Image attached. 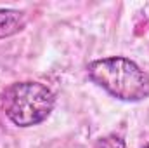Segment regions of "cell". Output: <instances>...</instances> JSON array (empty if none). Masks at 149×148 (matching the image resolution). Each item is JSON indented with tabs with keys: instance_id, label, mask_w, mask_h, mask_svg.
I'll list each match as a JSON object with an SVG mask.
<instances>
[{
	"instance_id": "cell-1",
	"label": "cell",
	"mask_w": 149,
	"mask_h": 148,
	"mask_svg": "<svg viewBox=\"0 0 149 148\" xmlns=\"http://www.w3.org/2000/svg\"><path fill=\"white\" fill-rule=\"evenodd\" d=\"M88 78L113 98L137 103L149 98V73L123 56L94 59L87 65Z\"/></svg>"
},
{
	"instance_id": "cell-2",
	"label": "cell",
	"mask_w": 149,
	"mask_h": 148,
	"mask_svg": "<svg viewBox=\"0 0 149 148\" xmlns=\"http://www.w3.org/2000/svg\"><path fill=\"white\" fill-rule=\"evenodd\" d=\"M0 101L3 113L14 125L33 127L49 118L56 105V96L45 84L24 80L9 85Z\"/></svg>"
},
{
	"instance_id": "cell-3",
	"label": "cell",
	"mask_w": 149,
	"mask_h": 148,
	"mask_svg": "<svg viewBox=\"0 0 149 148\" xmlns=\"http://www.w3.org/2000/svg\"><path fill=\"white\" fill-rule=\"evenodd\" d=\"M28 19L23 11L17 9H0V40L9 38L24 30Z\"/></svg>"
},
{
	"instance_id": "cell-4",
	"label": "cell",
	"mask_w": 149,
	"mask_h": 148,
	"mask_svg": "<svg viewBox=\"0 0 149 148\" xmlns=\"http://www.w3.org/2000/svg\"><path fill=\"white\" fill-rule=\"evenodd\" d=\"M94 148H125V141H123L121 136L109 134V136H104V138L97 140Z\"/></svg>"
},
{
	"instance_id": "cell-5",
	"label": "cell",
	"mask_w": 149,
	"mask_h": 148,
	"mask_svg": "<svg viewBox=\"0 0 149 148\" xmlns=\"http://www.w3.org/2000/svg\"><path fill=\"white\" fill-rule=\"evenodd\" d=\"M144 148H149V143H148V145H146V147H144Z\"/></svg>"
}]
</instances>
